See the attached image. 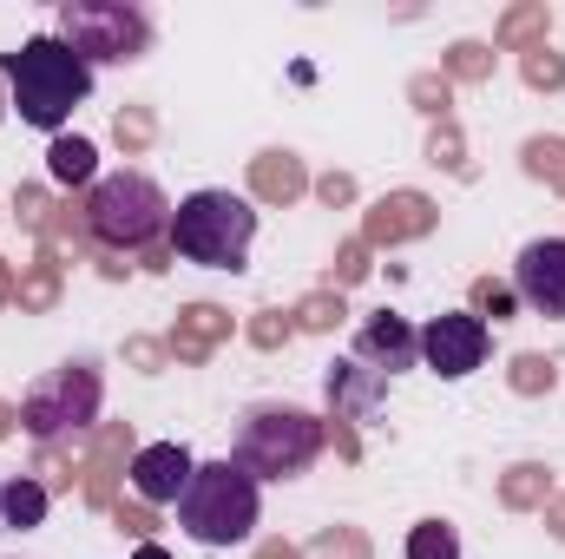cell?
<instances>
[{"instance_id": "e0dca14e", "label": "cell", "mask_w": 565, "mask_h": 559, "mask_svg": "<svg viewBox=\"0 0 565 559\" xmlns=\"http://www.w3.org/2000/svg\"><path fill=\"white\" fill-rule=\"evenodd\" d=\"M132 447V428H106L99 434V447H93V461H86V494L106 507L113 500V467H119V454Z\"/></svg>"}, {"instance_id": "7a4b0ae2", "label": "cell", "mask_w": 565, "mask_h": 559, "mask_svg": "<svg viewBox=\"0 0 565 559\" xmlns=\"http://www.w3.org/2000/svg\"><path fill=\"white\" fill-rule=\"evenodd\" d=\"M257 481L237 467V461H198L184 494H178V520L198 547H244L257 534Z\"/></svg>"}, {"instance_id": "83f0119b", "label": "cell", "mask_w": 565, "mask_h": 559, "mask_svg": "<svg viewBox=\"0 0 565 559\" xmlns=\"http://www.w3.org/2000/svg\"><path fill=\"white\" fill-rule=\"evenodd\" d=\"M408 99H415L422 113H434V119H447V106H454V80H447V73H415V80H408Z\"/></svg>"}, {"instance_id": "30bf717a", "label": "cell", "mask_w": 565, "mask_h": 559, "mask_svg": "<svg viewBox=\"0 0 565 559\" xmlns=\"http://www.w3.org/2000/svg\"><path fill=\"white\" fill-rule=\"evenodd\" d=\"M415 356H422V336L408 329V316H388L382 309L355 336V362H369L375 376H402V369H415Z\"/></svg>"}, {"instance_id": "4dcf8cb0", "label": "cell", "mask_w": 565, "mask_h": 559, "mask_svg": "<svg viewBox=\"0 0 565 559\" xmlns=\"http://www.w3.org/2000/svg\"><path fill=\"white\" fill-rule=\"evenodd\" d=\"M427 158L434 165H447V171H460L467 178V158H460V133H454V119H440V133L427 139Z\"/></svg>"}, {"instance_id": "d6a6232c", "label": "cell", "mask_w": 565, "mask_h": 559, "mask_svg": "<svg viewBox=\"0 0 565 559\" xmlns=\"http://www.w3.org/2000/svg\"><path fill=\"white\" fill-rule=\"evenodd\" d=\"M250 342H257V349H277V342H289V316H282V309H257Z\"/></svg>"}, {"instance_id": "b9f144b4", "label": "cell", "mask_w": 565, "mask_h": 559, "mask_svg": "<svg viewBox=\"0 0 565 559\" xmlns=\"http://www.w3.org/2000/svg\"><path fill=\"white\" fill-rule=\"evenodd\" d=\"M7 428H13V409H7V402H0V434H7Z\"/></svg>"}, {"instance_id": "5bb4252c", "label": "cell", "mask_w": 565, "mask_h": 559, "mask_svg": "<svg viewBox=\"0 0 565 559\" xmlns=\"http://www.w3.org/2000/svg\"><path fill=\"white\" fill-rule=\"evenodd\" d=\"M224 336H231V316H224L217 303H191V309L178 316V329H171V342H164V349H171L178 362H204Z\"/></svg>"}, {"instance_id": "ffe728a7", "label": "cell", "mask_w": 565, "mask_h": 559, "mask_svg": "<svg viewBox=\"0 0 565 559\" xmlns=\"http://www.w3.org/2000/svg\"><path fill=\"white\" fill-rule=\"evenodd\" d=\"M500 46H546V0H533V7H513L507 20H500Z\"/></svg>"}, {"instance_id": "d4e9b609", "label": "cell", "mask_w": 565, "mask_h": 559, "mask_svg": "<svg viewBox=\"0 0 565 559\" xmlns=\"http://www.w3.org/2000/svg\"><path fill=\"white\" fill-rule=\"evenodd\" d=\"M553 382H559L553 356H513V389L520 395H553Z\"/></svg>"}, {"instance_id": "7402d4cb", "label": "cell", "mask_w": 565, "mask_h": 559, "mask_svg": "<svg viewBox=\"0 0 565 559\" xmlns=\"http://www.w3.org/2000/svg\"><path fill=\"white\" fill-rule=\"evenodd\" d=\"M13 296H20V309H53V303H60V264L40 257L26 277L13 283Z\"/></svg>"}, {"instance_id": "ba28073f", "label": "cell", "mask_w": 565, "mask_h": 559, "mask_svg": "<svg viewBox=\"0 0 565 559\" xmlns=\"http://www.w3.org/2000/svg\"><path fill=\"white\" fill-rule=\"evenodd\" d=\"M487 349H493V336H487V323H480L473 309L434 316V323L422 329V362L434 369V376H447V382L473 376V369L487 362Z\"/></svg>"}, {"instance_id": "3957f363", "label": "cell", "mask_w": 565, "mask_h": 559, "mask_svg": "<svg viewBox=\"0 0 565 559\" xmlns=\"http://www.w3.org/2000/svg\"><path fill=\"white\" fill-rule=\"evenodd\" d=\"M171 257L198 264V271H244L250 264V238H257V211L231 191H191L171 211Z\"/></svg>"}, {"instance_id": "d590c367", "label": "cell", "mask_w": 565, "mask_h": 559, "mask_svg": "<svg viewBox=\"0 0 565 559\" xmlns=\"http://www.w3.org/2000/svg\"><path fill=\"white\" fill-rule=\"evenodd\" d=\"M316 198H322V204H349V198H355V178H349V171H329V178H316Z\"/></svg>"}, {"instance_id": "2e32d148", "label": "cell", "mask_w": 565, "mask_h": 559, "mask_svg": "<svg viewBox=\"0 0 565 559\" xmlns=\"http://www.w3.org/2000/svg\"><path fill=\"white\" fill-rule=\"evenodd\" d=\"M500 500H507L513 514H526V507H546V500H553V467H540V461H520V467H507V481H500Z\"/></svg>"}, {"instance_id": "8992f818", "label": "cell", "mask_w": 565, "mask_h": 559, "mask_svg": "<svg viewBox=\"0 0 565 559\" xmlns=\"http://www.w3.org/2000/svg\"><path fill=\"white\" fill-rule=\"evenodd\" d=\"M99 395H106L99 362H60L46 382L26 389V402H20V428H26L33 441L60 447V441L86 434V428L99 421Z\"/></svg>"}, {"instance_id": "603a6c76", "label": "cell", "mask_w": 565, "mask_h": 559, "mask_svg": "<svg viewBox=\"0 0 565 559\" xmlns=\"http://www.w3.org/2000/svg\"><path fill=\"white\" fill-rule=\"evenodd\" d=\"M408 559H460V534H454V520H422V527L408 534Z\"/></svg>"}, {"instance_id": "9c48e42d", "label": "cell", "mask_w": 565, "mask_h": 559, "mask_svg": "<svg viewBox=\"0 0 565 559\" xmlns=\"http://www.w3.org/2000/svg\"><path fill=\"white\" fill-rule=\"evenodd\" d=\"M513 296L540 316H565V238H533L513 264Z\"/></svg>"}, {"instance_id": "836d02e7", "label": "cell", "mask_w": 565, "mask_h": 559, "mask_svg": "<svg viewBox=\"0 0 565 559\" xmlns=\"http://www.w3.org/2000/svg\"><path fill=\"white\" fill-rule=\"evenodd\" d=\"M369 251L362 244H342V257H335V296H342V283H362L369 277V264H362Z\"/></svg>"}, {"instance_id": "52a82bcc", "label": "cell", "mask_w": 565, "mask_h": 559, "mask_svg": "<svg viewBox=\"0 0 565 559\" xmlns=\"http://www.w3.org/2000/svg\"><path fill=\"white\" fill-rule=\"evenodd\" d=\"M60 40L86 66H126L151 46V13L132 0H66L60 7Z\"/></svg>"}, {"instance_id": "cb8c5ba5", "label": "cell", "mask_w": 565, "mask_h": 559, "mask_svg": "<svg viewBox=\"0 0 565 559\" xmlns=\"http://www.w3.org/2000/svg\"><path fill=\"white\" fill-rule=\"evenodd\" d=\"M520 73H526V86H533V93H559V86H565V53L533 46V53L520 60Z\"/></svg>"}, {"instance_id": "60d3db41", "label": "cell", "mask_w": 565, "mask_h": 559, "mask_svg": "<svg viewBox=\"0 0 565 559\" xmlns=\"http://www.w3.org/2000/svg\"><path fill=\"white\" fill-rule=\"evenodd\" d=\"M264 559H296V553H289V547H264Z\"/></svg>"}, {"instance_id": "e575fe53", "label": "cell", "mask_w": 565, "mask_h": 559, "mask_svg": "<svg viewBox=\"0 0 565 559\" xmlns=\"http://www.w3.org/2000/svg\"><path fill=\"white\" fill-rule=\"evenodd\" d=\"M126 356H132V362H139L145 376H158V369H164V356H171V349H164V342H145V336H132V342H126Z\"/></svg>"}, {"instance_id": "8fae6325", "label": "cell", "mask_w": 565, "mask_h": 559, "mask_svg": "<svg viewBox=\"0 0 565 559\" xmlns=\"http://www.w3.org/2000/svg\"><path fill=\"white\" fill-rule=\"evenodd\" d=\"M191 467H198V461H191L178 441H151V447L132 454V487H139V500L164 507V500H178V494H184Z\"/></svg>"}, {"instance_id": "5b68a950", "label": "cell", "mask_w": 565, "mask_h": 559, "mask_svg": "<svg viewBox=\"0 0 565 559\" xmlns=\"http://www.w3.org/2000/svg\"><path fill=\"white\" fill-rule=\"evenodd\" d=\"M322 421L309 415V409H282V402H264V409H250L244 428H237V467L250 474V481H296L316 454H322Z\"/></svg>"}, {"instance_id": "f35d334b", "label": "cell", "mask_w": 565, "mask_h": 559, "mask_svg": "<svg viewBox=\"0 0 565 559\" xmlns=\"http://www.w3.org/2000/svg\"><path fill=\"white\" fill-rule=\"evenodd\" d=\"M7 296H13V264L0 257V303H7Z\"/></svg>"}, {"instance_id": "f546056e", "label": "cell", "mask_w": 565, "mask_h": 559, "mask_svg": "<svg viewBox=\"0 0 565 559\" xmlns=\"http://www.w3.org/2000/svg\"><path fill=\"white\" fill-rule=\"evenodd\" d=\"M113 139L126 145V151H145V145H151V113H145V106H126V113L113 119Z\"/></svg>"}, {"instance_id": "7c38bea8", "label": "cell", "mask_w": 565, "mask_h": 559, "mask_svg": "<svg viewBox=\"0 0 565 559\" xmlns=\"http://www.w3.org/2000/svg\"><path fill=\"white\" fill-rule=\"evenodd\" d=\"M388 395V376H375L369 362H329V409L335 421H369Z\"/></svg>"}, {"instance_id": "7bdbcfd3", "label": "cell", "mask_w": 565, "mask_h": 559, "mask_svg": "<svg viewBox=\"0 0 565 559\" xmlns=\"http://www.w3.org/2000/svg\"><path fill=\"white\" fill-rule=\"evenodd\" d=\"M0 500H7V481H0Z\"/></svg>"}, {"instance_id": "ee69618b", "label": "cell", "mask_w": 565, "mask_h": 559, "mask_svg": "<svg viewBox=\"0 0 565 559\" xmlns=\"http://www.w3.org/2000/svg\"><path fill=\"white\" fill-rule=\"evenodd\" d=\"M0 113H7V99H0Z\"/></svg>"}, {"instance_id": "9a60e30c", "label": "cell", "mask_w": 565, "mask_h": 559, "mask_svg": "<svg viewBox=\"0 0 565 559\" xmlns=\"http://www.w3.org/2000/svg\"><path fill=\"white\" fill-rule=\"evenodd\" d=\"M250 191H257L264 204H296V198L309 191V171H302L296 151H257V158H250Z\"/></svg>"}, {"instance_id": "8d00e7d4", "label": "cell", "mask_w": 565, "mask_h": 559, "mask_svg": "<svg viewBox=\"0 0 565 559\" xmlns=\"http://www.w3.org/2000/svg\"><path fill=\"white\" fill-rule=\"evenodd\" d=\"M113 520H119V534H132V540L145 547V534H151V514H145V507H126V500H119Z\"/></svg>"}, {"instance_id": "484cf974", "label": "cell", "mask_w": 565, "mask_h": 559, "mask_svg": "<svg viewBox=\"0 0 565 559\" xmlns=\"http://www.w3.org/2000/svg\"><path fill=\"white\" fill-rule=\"evenodd\" d=\"M520 158H526V171H533V178H546V184H559V191H565V139H526Z\"/></svg>"}, {"instance_id": "44dd1931", "label": "cell", "mask_w": 565, "mask_h": 559, "mask_svg": "<svg viewBox=\"0 0 565 559\" xmlns=\"http://www.w3.org/2000/svg\"><path fill=\"white\" fill-rule=\"evenodd\" d=\"M447 80H467V86L493 80V46L487 40H454L447 46Z\"/></svg>"}, {"instance_id": "1f68e13d", "label": "cell", "mask_w": 565, "mask_h": 559, "mask_svg": "<svg viewBox=\"0 0 565 559\" xmlns=\"http://www.w3.org/2000/svg\"><path fill=\"white\" fill-rule=\"evenodd\" d=\"M13 211H20V224H26V231H46V224H53V204H46V191H33V184H20Z\"/></svg>"}, {"instance_id": "6da1fadb", "label": "cell", "mask_w": 565, "mask_h": 559, "mask_svg": "<svg viewBox=\"0 0 565 559\" xmlns=\"http://www.w3.org/2000/svg\"><path fill=\"white\" fill-rule=\"evenodd\" d=\"M0 80H7V106L40 133H60L93 93V66L60 33H33L20 40V53H0Z\"/></svg>"}, {"instance_id": "74e56055", "label": "cell", "mask_w": 565, "mask_h": 559, "mask_svg": "<svg viewBox=\"0 0 565 559\" xmlns=\"http://www.w3.org/2000/svg\"><path fill=\"white\" fill-rule=\"evenodd\" d=\"M546 527L565 540V500H546Z\"/></svg>"}, {"instance_id": "f1b7e54d", "label": "cell", "mask_w": 565, "mask_h": 559, "mask_svg": "<svg viewBox=\"0 0 565 559\" xmlns=\"http://www.w3.org/2000/svg\"><path fill=\"white\" fill-rule=\"evenodd\" d=\"M296 323H302V329H316V336H322V329H335V323H342V296H329V289H316V296H302V309H296Z\"/></svg>"}, {"instance_id": "ab89813d", "label": "cell", "mask_w": 565, "mask_h": 559, "mask_svg": "<svg viewBox=\"0 0 565 559\" xmlns=\"http://www.w3.org/2000/svg\"><path fill=\"white\" fill-rule=\"evenodd\" d=\"M139 559H171V553H164V547H151V540H145V547H139Z\"/></svg>"}, {"instance_id": "277c9868", "label": "cell", "mask_w": 565, "mask_h": 559, "mask_svg": "<svg viewBox=\"0 0 565 559\" xmlns=\"http://www.w3.org/2000/svg\"><path fill=\"white\" fill-rule=\"evenodd\" d=\"M79 218H86L93 244H106V251H145L158 231H171V198L158 191V178L119 171V178L93 184V198L79 204Z\"/></svg>"}, {"instance_id": "d6986e66", "label": "cell", "mask_w": 565, "mask_h": 559, "mask_svg": "<svg viewBox=\"0 0 565 559\" xmlns=\"http://www.w3.org/2000/svg\"><path fill=\"white\" fill-rule=\"evenodd\" d=\"M93 165H99V151L86 139H53V151H46L53 184H93Z\"/></svg>"}, {"instance_id": "4316f807", "label": "cell", "mask_w": 565, "mask_h": 559, "mask_svg": "<svg viewBox=\"0 0 565 559\" xmlns=\"http://www.w3.org/2000/svg\"><path fill=\"white\" fill-rule=\"evenodd\" d=\"M473 316L487 323H507V316H520V296H513V283H493V277H480L473 283Z\"/></svg>"}, {"instance_id": "ac0fdd59", "label": "cell", "mask_w": 565, "mask_h": 559, "mask_svg": "<svg viewBox=\"0 0 565 559\" xmlns=\"http://www.w3.org/2000/svg\"><path fill=\"white\" fill-rule=\"evenodd\" d=\"M46 500H53V487L33 481V474H20V481H7L0 514H7V527H40V520H46Z\"/></svg>"}, {"instance_id": "4fadbf2b", "label": "cell", "mask_w": 565, "mask_h": 559, "mask_svg": "<svg viewBox=\"0 0 565 559\" xmlns=\"http://www.w3.org/2000/svg\"><path fill=\"white\" fill-rule=\"evenodd\" d=\"M427 231H434V198H422V191H395L369 211V244H408Z\"/></svg>"}]
</instances>
